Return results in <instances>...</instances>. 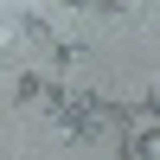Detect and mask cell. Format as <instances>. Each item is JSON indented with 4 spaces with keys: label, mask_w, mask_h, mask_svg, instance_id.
Listing matches in <instances>:
<instances>
[{
    "label": "cell",
    "mask_w": 160,
    "mask_h": 160,
    "mask_svg": "<svg viewBox=\"0 0 160 160\" xmlns=\"http://www.w3.org/2000/svg\"><path fill=\"white\" fill-rule=\"evenodd\" d=\"M45 58H51V77H71L77 64H83V38H58Z\"/></svg>",
    "instance_id": "cell-3"
},
{
    "label": "cell",
    "mask_w": 160,
    "mask_h": 160,
    "mask_svg": "<svg viewBox=\"0 0 160 160\" xmlns=\"http://www.w3.org/2000/svg\"><path fill=\"white\" fill-rule=\"evenodd\" d=\"M58 135H64V141H77V148H83V141H102V135H109V96L77 90V102L58 115Z\"/></svg>",
    "instance_id": "cell-1"
},
{
    "label": "cell",
    "mask_w": 160,
    "mask_h": 160,
    "mask_svg": "<svg viewBox=\"0 0 160 160\" xmlns=\"http://www.w3.org/2000/svg\"><path fill=\"white\" fill-rule=\"evenodd\" d=\"M135 109H141V115H148V122H160V77H154V83H148V96H141V102H135Z\"/></svg>",
    "instance_id": "cell-4"
},
{
    "label": "cell",
    "mask_w": 160,
    "mask_h": 160,
    "mask_svg": "<svg viewBox=\"0 0 160 160\" xmlns=\"http://www.w3.org/2000/svg\"><path fill=\"white\" fill-rule=\"evenodd\" d=\"M7 32H13V38H26V45H38V51H51V45H58V26H51L45 13H13V19H7Z\"/></svg>",
    "instance_id": "cell-2"
}]
</instances>
